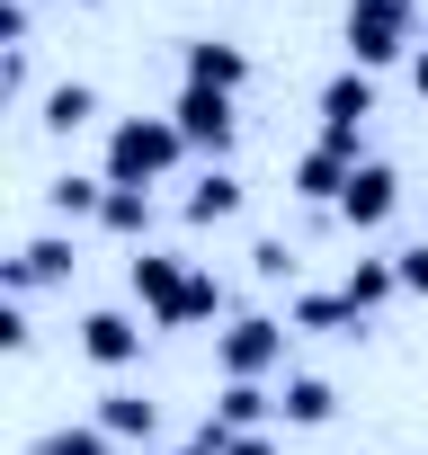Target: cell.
Returning <instances> with one entry per match:
<instances>
[{"instance_id":"8","label":"cell","mask_w":428,"mask_h":455,"mask_svg":"<svg viewBox=\"0 0 428 455\" xmlns=\"http://www.w3.org/2000/svg\"><path fill=\"white\" fill-rule=\"evenodd\" d=\"M81 357L107 366V375L134 366V357H143V322H134V313H81Z\"/></svg>"},{"instance_id":"4","label":"cell","mask_w":428,"mask_h":455,"mask_svg":"<svg viewBox=\"0 0 428 455\" xmlns=\"http://www.w3.org/2000/svg\"><path fill=\"white\" fill-rule=\"evenodd\" d=\"M170 125H178V134H187V152H205V161H233V143H242L233 90H196V81H178V99H170Z\"/></svg>"},{"instance_id":"27","label":"cell","mask_w":428,"mask_h":455,"mask_svg":"<svg viewBox=\"0 0 428 455\" xmlns=\"http://www.w3.org/2000/svg\"><path fill=\"white\" fill-rule=\"evenodd\" d=\"M410 90H419V99H428V45H419V54H410Z\"/></svg>"},{"instance_id":"5","label":"cell","mask_w":428,"mask_h":455,"mask_svg":"<svg viewBox=\"0 0 428 455\" xmlns=\"http://www.w3.org/2000/svg\"><path fill=\"white\" fill-rule=\"evenodd\" d=\"M339 36H348V63H357V72H384V63H401V45H410V10H401V0H348Z\"/></svg>"},{"instance_id":"6","label":"cell","mask_w":428,"mask_h":455,"mask_svg":"<svg viewBox=\"0 0 428 455\" xmlns=\"http://www.w3.org/2000/svg\"><path fill=\"white\" fill-rule=\"evenodd\" d=\"M392 205H401V170H392V161H357L330 214L348 223V233H384V223H392Z\"/></svg>"},{"instance_id":"29","label":"cell","mask_w":428,"mask_h":455,"mask_svg":"<svg viewBox=\"0 0 428 455\" xmlns=\"http://www.w3.org/2000/svg\"><path fill=\"white\" fill-rule=\"evenodd\" d=\"M401 10H419V0H401Z\"/></svg>"},{"instance_id":"22","label":"cell","mask_w":428,"mask_h":455,"mask_svg":"<svg viewBox=\"0 0 428 455\" xmlns=\"http://www.w3.org/2000/svg\"><path fill=\"white\" fill-rule=\"evenodd\" d=\"M392 277H401V295H428V242H401L392 251Z\"/></svg>"},{"instance_id":"3","label":"cell","mask_w":428,"mask_h":455,"mask_svg":"<svg viewBox=\"0 0 428 455\" xmlns=\"http://www.w3.org/2000/svg\"><path fill=\"white\" fill-rule=\"evenodd\" d=\"M286 313H233L224 331H214V366H224V384H268L286 366Z\"/></svg>"},{"instance_id":"13","label":"cell","mask_w":428,"mask_h":455,"mask_svg":"<svg viewBox=\"0 0 428 455\" xmlns=\"http://www.w3.org/2000/svg\"><path fill=\"white\" fill-rule=\"evenodd\" d=\"M366 116H375V72H357V63L330 72L321 81V125H366Z\"/></svg>"},{"instance_id":"19","label":"cell","mask_w":428,"mask_h":455,"mask_svg":"<svg viewBox=\"0 0 428 455\" xmlns=\"http://www.w3.org/2000/svg\"><path fill=\"white\" fill-rule=\"evenodd\" d=\"M99 223H107L116 242H143V233H152V188H107Z\"/></svg>"},{"instance_id":"17","label":"cell","mask_w":428,"mask_h":455,"mask_svg":"<svg viewBox=\"0 0 428 455\" xmlns=\"http://www.w3.org/2000/svg\"><path fill=\"white\" fill-rule=\"evenodd\" d=\"M90 116H99V90L90 81H54L45 90V134H81Z\"/></svg>"},{"instance_id":"15","label":"cell","mask_w":428,"mask_h":455,"mask_svg":"<svg viewBox=\"0 0 428 455\" xmlns=\"http://www.w3.org/2000/svg\"><path fill=\"white\" fill-rule=\"evenodd\" d=\"M277 411H286V428H330V411H339V393H330L321 375H286V393H277Z\"/></svg>"},{"instance_id":"12","label":"cell","mask_w":428,"mask_h":455,"mask_svg":"<svg viewBox=\"0 0 428 455\" xmlns=\"http://www.w3.org/2000/svg\"><path fill=\"white\" fill-rule=\"evenodd\" d=\"M268 411H277V393H268V384H224L205 419L224 428V437H250V428H268Z\"/></svg>"},{"instance_id":"11","label":"cell","mask_w":428,"mask_h":455,"mask_svg":"<svg viewBox=\"0 0 428 455\" xmlns=\"http://www.w3.org/2000/svg\"><path fill=\"white\" fill-rule=\"evenodd\" d=\"M339 295H348V313H366V322H375V313L401 295V277H392V251H375V259H348Z\"/></svg>"},{"instance_id":"14","label":"cell","mask_w":428,"mask_h":455,"mask_svg":"<svg viewBox=\"0 0 428 455\" xmlns=\"http://www.w3.org/2000/svg\"><path fill=\"white\" fill-rule=\"evenodd\" d=\"M348 170H357V161H339V152H321V143H313V152H295V196H304V205H339Z\"/></svg>"},{"instance_id":"2","label":"cell","mask_w":428,"mask_h":455,"mask_svg":"<svg viewBox=\"0 0 428 455\" xmlns=\"http://www.w3.org/2000/svg\"><path fill=\"white\" fill-rule=\"evenodd\" d=\"M178 161H187V134L170 125V108H161V116H116V125H107V188H161Z\"/></svg>"},{"instance_id":"10","label":"cell","mask_w":428,"mask_h":455,"mask_svg":"<svg viewBox=\"0 0 428 455\" xmlns=\"http://www.w3.org/2000/svg\"><path fill=\"white\" fill-rule=\"evenodd\" d=\"M242 205H250V188L233 179V161H205V179L187 188V205H178V214H187V223H233Z\"/></svg>"},{"instance_id":"23","label":"cell","mask_w":428,"mask_h":455,"mask_svg":"<svg viewBox=\"0 0 428 455\" xmlns=\"http://www.w3.org/2000/svg\"><path fill=\"white\" fill-rule=\"evenodd\" d=\"M250 268H259V277H268V286H277V277H295V251H286V242H277V233H268V242H259V251H250Z\"/></svg>"},{"instance_id":"20","label":"cell","mask_w":428,"mask_h":455,"mask_svg":"<svg viewBox=\"0 0 428 455\" xmlns=\"http://www.w3.org/2000/svg\"><path fill=\"white\" fill-rule=\"evenodd\" d=\"M45 196H54V214H63V223H99V205H107V179H81V170H63Z\"/></svg>"},{"instance_id":"16","label":"cell","mask_w":428,"mask_h":455,"mask_svg":"<svg viewBox=\"0 0 428 455\" xmlns=\"http://www.w3.org/2000/svg\"><path fill=\"white\" fill-rule=\"evenodd\" d=\"M99 428L107 437H161V402H143V393H99Z\"/></svg>"},{"instance_id":"18","label":"cell","mask_w":428,"mask_h":455,"mask_svg":"<svg viewBox=\"0 0 428 455\" xmlns=\"http://www.w3.org/2000/svg\"><path fill=\"white\" fill-rule=\"evenodd\" d=\"M286 331H366V313H348V295H295Z\"/></svg>"},{"instance_id":"9","label":"cell","mask_w":428,"mask_h":455,"mask_svg":"<svg viewBox=\"0 0 428 455\" xmlns=\"http://www.w3.org/2000/svg\"><path fill=\"white\" fill-rule=\"evenodd\" d=\"M178 72H187L196 90H233V99H242V81H250V54H242V45H224V36H187Z\"/></svg>"},{"instance_id":"21","label":"cell","mask_w":428,"mask_h":455,"mask_svg":"<svg viewBox=\"0 0 428 455\" xmlns=\"http://www.w3.org/2000/svg\"><path fill=\"white\" fill-rule=\"evenodd\" d=\"M36 455H116V437H107L99 419H63V428L36 437Z\"/></svg>"},{"instance_id":"25","label":"cell","mask_w":428,"mask_h":455,"mask_svg":"<svg viewBox=\"0 0 428 455\" xmlns=\"http://www.w3.org/2000/svg\"><path fill=\"white\" fill-rule=\"evenodd\" d=\"M224 446H233V437H224V428H214V419H205V428H196V437H187L178 455H224Z\"/></svg>"},{"instance_id":"28","label":"cell","mask_w":428,"mask_h":455,"mask_svg":"<svg viewBox=\"0 0 428 455\" xmlns=\"http://www.w3.org/2000/svg\"><path fill=\"white\" fill-rule=\"evenodd\" d=\"M36 10H63V0H36ZM72 10H81V0H72Z\"/></svg>"},{"instance_id":"1","label":"cell","mask_w":428,"mask_h":455,"mask_svg":"<svg viewBox=\"0 0 428 455\" xmlns=\"http://www.w3.org/2000/svg\"><path fill=\"white\" fill-rule=\"evenodd\" d=\"M125 286H134L143 322H161V331H187V322L224 313V277L196 268V259H178V251H134L125 259Z\"/></svg>"},{"instance_id":"7","label":"cell","mask_w":428,"mask_h":455,"mask_svg":"<svg viewBox=\"0 0 428 455\" xmlns=\"http://www.w3.org/2000/svg\"><path fill=\"white\" fill-rule=\"evenodd\" d=\"M72 268H81V242H72V233H36L10 268H0V286H10V295H36V286H63Z\"/></svg>"},{"instance_id":"24","label":"cell","mask_w":428,"mask_h":455,"mask_svg":"<svg viewBox=\"0 0 428 455\" xmlns=\"http://www.w3.org/2000/svg\"><path fill=\"white\" fill-rule=\"evenodd\" d=\"M321 152H339V161H366V125H321Z\"/></svg>"},{"instance_id":"26","label":"cell","mask_w":428,"mask_h":455,"mask_svg":"<svg viewBox=\"0 0 428 455\" xmlns=\"http://www.w3.org/2000/svg\"><path fill=\"white\" fill-rule=\"evenodd\" d=\"M224 455H286V446H277V437H268V428H250V437H233V446H224Z\"/></svg>"}]
</instances>
